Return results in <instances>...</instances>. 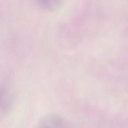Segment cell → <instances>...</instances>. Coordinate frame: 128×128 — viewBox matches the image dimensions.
Segmentation results:
<instances>
[{
	"mask_svg": "<svg viewBox=\"0 0 128 128\" xmlns=\"http://www.w3.org/2000/svg\"><path fill=\"white\" fill-rule=\"evenodd\" d=\"M14 96L8 86H0V119L4 118L11 111L13 105Z\"/></svg>",
	"mask_w": 128,
	"mask_h": 128,
	"instance_id": "obj_1",
	"label": "cell"
},
{
	"mask_svg": "<svg viewBox=\"0 0 128 128\" xmlns=\"http://www.w3.org/2000/svg\"><path fill=\"white\" fill-rule=\"evenodd\" d=\"M40 128H66L63 119L56 114H49L40 120Z\"/></svg>",
	"mask_w": 128,
	"mask_h": 128,
	"instance_id": "obj_2",
	"label": "cell"
},
{
	"mask_svg": "<svg viewBox=\"0 0 128 128\" xmlns=\"http://www.w3.org/2000/svg\"><path fill=\"white\" fill-rule=\"evenodd\" d=\"M36 4L46 11H53L58 9L63 0H34Z\"/></svg>",
	"mask_w": 128,
	"mask_h": 128,
	"instance_id": "obj_3",
	"label": "cell"
}]
</instances>
